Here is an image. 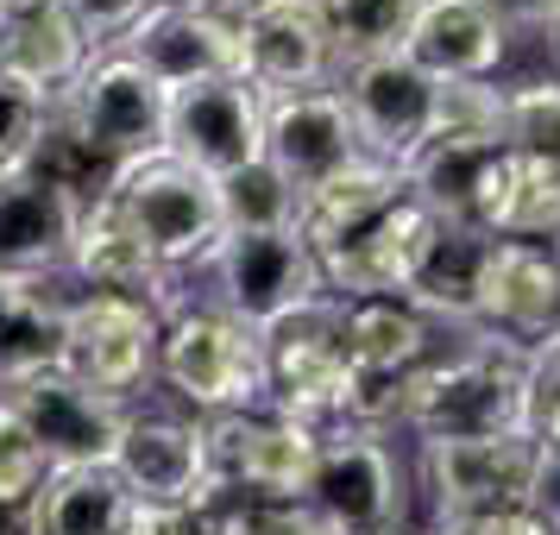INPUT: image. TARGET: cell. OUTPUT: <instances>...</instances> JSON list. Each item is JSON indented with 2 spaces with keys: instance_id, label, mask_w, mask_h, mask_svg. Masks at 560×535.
I'll return each instance as SVG.
<instances>
[{
  "instance_id": "cell-1",
  "label": "cell",
  "mask_w": 560,
  "mask_h": 535,
  "mask_svg": "<svg viewBox=\"0 0 560 535\" xmlns=\"http://www.w3.org/2000/svg\"><path fill=\"white\" fill-rule=\"evenodd\" d=\"M416 441H472V434H535L529 429V347L472 328V347L454 359H429L404 379L397 404Z\"/></svg>"
},
{
  "instance_id": "cell-2",
  "label": "cell",
  "mask_w": 560,
  "mask_h": 535,
  "mask_svg": "<svg viewBox=\"0 0 560 535\" xmlns=\"http://www.w3.org/2000/svg\"><path fill=\"white\" fill-rule=\"evenodd\" d=\"M158 384H171V397L196 416H246L271 404V372H265V334L246 328L240 315L214 303H183L164 322V359Z\"/></svg>"
},
{
  "instance_id": "cell-3",
  "label": "cell",
  "mask_w": 560,
  "mask_h": 535,
  "mask_svg": "<svg viewBox=\"0 0 560 535\" xmlns=\"http://www.w3.org/2000/svg\"><path fill=\"white\" fill-rule=\"evenodd\" d=\"M120 214H127L139 240L158 253L164 271H189L221 253L228 240V214H221V183L202 177L196 164H183L171 152H152V158H132L120 164V177L107 189Z\"/></svg>"
},
{
  "instance_id": "cell-4",
  "label": "cell",
  "mask_w": 560,
  "mask_h": 535,
  "mask_svg": "<svg viewBox=\"0 0 560 535\" xmlns=\"http://www.w3.org/2000/svg\"><path fill=\"white\" fill-rule=\"evenodd\" d=\"M265 372H271V404L265 409L296 416L308 429L353 422L359 372L347 359V303L322 296V303L296 309L290 322H278L265 334Z\"/></svg>"
},
{
  "instance_id": "cell-5",
  "label": "cell",
  "mask_w": 560,
  "mask_h": 535,
  "mask_svg": "<svg viewBox=\"0 0 560 535\" xmlns=\"http://www.w3.org/2000/svg\"><path fill=\"white\" fill-rule=\"evenodd\" d=\"M208 441H214L221 504H308L322 429L278 409H246V416H214Z\"/></svg>"
},
{
  "instance_id": "cell-6",
  "label": "cell",
  "mask_w": 560,
  "mask_h": 535,
  "mask_svg": "<svg viewBox=\"0 0 560 535\" xmlns=\"http://www.w3.org/2000/svg\"><path fill=\"white\" fill-rule=\"evenodd\" d=\"M208 283H214L208 303L240 315L258 334H271L296 309L328 296L322 258H315L303 233H228L221 253L208 258Z\"/></svg>"
},
{
  "instance_id": "cell-7",
  "label": "cell",
  "mask_w": 560,
  "mask_h": 535,
  "mask_svg": "<svg viewBox=\"0 0 560 535\" xmlns=\"http://www.w3.org/2000/svg\"><path fill=\"white\" fill-rule=\"evenodd\" d=\"M308 504L322 510L340 535L404 530L409 485H404V460L390 447V434L365 429V422H334V429H322V466H315Z\"/></svg>"
},
{
  "instance_id": "cell-8",
  "label": "cell",
  "mask_w": 560,
  "mask_h": 535,
  "mask_svg": "<svg viewBox=\"0 0 560 535\" xmlns=\"http://www.w3.org/2000/svg\"><path fill=\"white\" fill-rule=\"evenodd\" d=\"M164 359V315L132 296H102L82 290L70 296V328H63V372L95 384L120 404H139V391L158 384Z\"/></svg>"
},
{
  "instance_id": "cell-9",
  "label": "cell",
  "mask_w": 560,
  "mask_h": 535,
  "mask_svg": "<svg viewBox=\"0 0 560 535\" xmlns=\"http://www.w3.org/2000/svg\"><path fill=\"white\" fill-rule=\"evenodd\" d=\"M334 89L347 95V114H353L365 158L409 171V164L434 146L441 82H434L409 51L365 57V63H340V82H334Z\"/></svg>"
},
{
  "instance_id": "cell-10",
  "label": "cell",
  "mask_w": 560,
  "mask_h": 535,
  "mask_svg": "<svg viewBox=\"0 0 560 535\" xmlns=\"http://www.w3.org/2000/svg\"><path fill=\"white\" fill-rule=\"evenodd\" d=\"M114 473L132 485V498L145 510H221L208 416L132 409L127 434L114 447Z\"/></svg>"
},
{
  "instance_id": "cell-11",
  "label": "cell",
  "mask_w": 560,
  "mask_h": 535,
  "mask_svg": "<svg viewBox=\"0 0 560 535\" xmlns=\"http://www.w3.org/2000/svg\"><path fill=\"white\" fill-rule=\"evenodd\" d=\"M541 434H472V441H422V491L441 530L485 510H529Z\"/></svg>"
},
{
  "instance_id": "cell-12",
  "label": "cell",
  "mask_w": 560,
  "mask_h": 535,
  "mask_svg": "<svg viewBox=\"0 0 560 535\" xmlns=\"http://www.w3.org/2000/svg\"><path fill=\"white\" fill-rule=\"evenodd\" d=\"M63 114L82 127V139L107 158V164H132V158L164 152V127H171V89L132 63L127 51L102 45L82 82L63 95Z\"/></svg>"
},
{
  "instance_id": "cell-13",
  "label": "cell",
  "mask_w": 560,
  "mask_h": 535,
  "mask_svg": "<svg viewBox=\"0 0 560 535\" xmlns=\"http://www.w3.org/2000/svg\"><path fill=\"white\" fill-rule=\"evenodd\" d=\"M7 404L26 422L32 441L45 447L51 473H70V466H114V447H120L132 409H139V404H120V397L95 391V384H82L77 372H63V365H51V372H38V379H26V384H13Z\"/></svg>"
},
{
  "instance_id": "cell-14",
  "label": "cell",
  "mask_w": 560,
  "mask_h": 535,
  "mask_svg": "<svg viewBox=\"0 0 560 535\" xmlns=\"http://www.w3.org/2000/svg\"><path fill=\"white\" fill-rule=\"evenodd\" d=\"M164 152L196 164L202 177H233L265 158V95L246 77H214L171 95Z\"/></svg>"
},
{
  "instance_id": "cell-15",
  "label": "cell",
  "mask_w": 560,
  "mask_h": 535,
  "mask_svg": "<svg viewBox=\"0 0 560 535\" xmlns=\"http://www.w3.org/2000/svg\"><path fill=\"white\" fill-rule=\"evenodd\" d=\"M434 233H441V214H434L422 196H404V202L378 214L365 233L340 240L334 253H322V283L340 303H372V296H409V283L429 258Z\"/></svg>"
},
{
  "instance_id": "cell-16",
  "label": "cell",
  "mask_w": 560,
  "mask_h": 535,
  "mask_svg": "<svg viewBox=\"0 0 560 535\" xmlns=\"http://www.w3.org/2000/svg\"><path fill=\"white\" fill-rule=\"evenodd\" d=\"M409 189L447 221L498 240L510 189H516V152L498 139H434L429 152L409 164Z\"/></svg>"
},
{
  "instance_id": "cell-17",
  "label": "cell",
  "mask_w": 560,
  "mask_h": 535,
  "mask_svg": "<svg viewBox=\"0 0 560 535\" xmlns=\"http://www.w3.org/2000/svg\"><path fill=\"white\" fill-rule=\"evenodd\" d=\"M233 26H240V77L253 82L265 102L322 89L328 70L340 63L328 20H322V0H265Z\"/></svg>"
},
{
  "instance_id": "cell-18",
  "label": "cell",
  "mask_w": 560,
  "mask_h": 535,
  "mask_svg": "<svg viewBox=\"0 0 560 535\" xmlns=\"http://www.w3.org/2000/svg\"><path fill=\"white\" fill-rule=\"evenodd\" d=\"M114 51L145 63L171 95L214 77H240V26L202 0H158Z\"/></svg>"
},
{
  "instance_id": "cell-19",
  "label": "cell",
  "mask_w": 560,
  "mask_h": 535,
  "mask_svg": "<svg viewBox=\"0 0 560 535\" xmlns=\"http://www.w3.org/2000/svg\"><path fill=\"white\" fill-rule=\"evenodd\" d=\"M472 315L485 334H498L510 347H541L555 334L560 315V258L555 246H529V240H491L479 265V290H472Z\"/></svg>"
},
{
  "instance_id": "cell-20",
  "label": "cell",
  "mask_w": 560,
  "mask_h": 535,
  "mask_svg": "<svg viewBox=\"0 0 560 535\" xmlns=\"http://www.w3.org/2000/svg\"><path fill=\"white\" fill-rule=\"evenodd\" d=\"M265 158L296 183V196L322 189L347 164H359L365 146H359V127L347 114V95L334 82H322V89H303V95L265 102Z\"/></svg>"
},
{
  "instance_id": "cell-21",
  "label": "cell",
  "mask_w": 560,
  "mask_h": 535,
  "mask_svg": "<svg viewBox=\"0 0 560 535\" xmlns=\"http://www.w3.org/2000/svg\"><path fill=\"white\" fill-rule=\"evenodd\" d=\"M82 208H89L82 196H70L32 164L0 171V271L63 278L82 233Z\"/></svg>"
},
{
  "instance_id": "cell-22",
  "label": "cell",
  "mask_w": 560,
  "mask_h": 535,
  "mask_svg": "<svg viewBox=\"0 0 560 535\" xmlns=\"http://www.w3.org/2000/svg\"><path fill=\"white\" fill-rule=\"evenodd\" d=\"M70 278L82 290H102V296H132V303H152L164 322L183 309L177 296V271H164L158 253L139 240L120 202L114 196H95L82 208V233H77V253H70Z\"/></svg>"
},
{
  "instance_id": "cell-23",
  "label": "cell",
  "mask_w": 560,
  "mask_h": 535,
  "mask_svg": "<svg viewBox=\"0 0 560 535\" xmlns=\"http://www.w3.org/2000/svg\"><path fill=\"white\" fill-rule=\"evenodd\" d=\"M504 38L510 26L485 0H422L416 32H409V57L434 82H485L504 63Z\"/></svg>"
},
{
  "instance_id": "cell-24",
  "label": "cell",
  "mask_w": 560,
  "mask_h": 535,
  "mask_svg": "<svg viewBox=\"0 0 560 535\" xmlns=\"http://www.w3.org/2000/svg\"><path fill=\"white\" fill-rule=\"evenodd\" d=\"M63 328H70V296L57 290V278L0 271V397L63 365Z\"/></svg>"
},
{
  "instance_id": "cell-25",
  "label": "cell",
  "mask_w": 560,
  "mask_h": 535,
  "mask_svg": "<svg viewBox=\"0 0 560 535\" xmlns=\"http://www.w3.org/2000/svg\"><path fill=\"white\" fill-rule=\"evenodd\" d=\"M95 38L63 13V7H38V13H20V20H0V77L26 82L38 95L63 102L82 82V70L95 63Z\"/></svg>"
},
{
  "instance_id": "cell-26",
  "label": "cell",
  "mask_w": 560,
  "mask_h": 535,
  "mask_svg": "<svg viewBox=\"0 0 560 535\" xmlns=\"http://www.w3.org/2000/svg\"><path fill=\"white\" fill-rule=\"evenodd\" d=\"M404 196H416V189H409V171L378 164V158H359V164H347L340 177H328L322 189H308L303 196L296 233H303L308 246H315V258H322V253H334L340 240L365 233L378 214H390Z\"/></svg>"
},
{
  "instance_id": "cell-27",
  "label": "cell",
  "mask_w": 560,
  "mask_h": 535,
  "mask_svg": "<svg viewBox=\"0 0 560 535\" xmlns=\"http://www.w3.org/2000/svg\"><path fill=\"white\" fill-rule=\"evenodd\" d=\"M139 498L114 466H70L51 473L26 510V535H132Z\"/></svg>"
},
{
  "instance_id": "cell-28",
  "label": "cell",
  "mask_w": 560,
  "mask_h": 535,
  "mask_svg": "<svg viewBox=\"0 0 560 535\" xmlns=\"http://www.w3.org/2000/svg\"><path fill=\"white\" fill-rule=\"evenodd\" d=\"M429 315L404 296L347 303V359L365 384H404L429 365Z\"/></svg>"
},
{
  "instance_id": "cell-29",
  "label": "cell",
  "mask_w": 560,
  "mask_h": 535,
  "mask_svg": "<svg viewBox=\"0 0 560 535\" xmlns=\"http://www.w3.org/2000/svg\"><path fill=\"white\" fill-rule=\"evenodd\" d=\"M422 0H322L334 57L340 63H365V57H397L409 51Z\"/></svg>"
},
{
  "instance_id": "cell-30",
  "label": "cell",
  "mask_w": 560,
  "mask_h": 535,
  "mask_svg": "<svg viewBox=\"0 0 560 535\" xmlns=\"http://www.w3.org/2000/svg\"><path fill=\"white\" fill-rule=\"evenodd\" d=\"M221 214H228V233H296L303 196L271 158H258L246 171L221 177Z\"/></svg>"
},
{
  "instance_id": "cell-31",
  "label": "cell",
  "mask_w": 560,
  "mask_h": 535,
  "mask_svg": "<svg viewBox=\"0 0 560 535\" xmlns=\"http://www.w3.org/2000/svg\"><path fill=\"white\" fill-rule=\"evenodd\" d=\"M498 240H529V246L560 240V164H541V158L516 152V189H510Z\"/></svg>"
},
{
  "instance_id": "cell-32",
  "label": "cell",
  "mask_w": 560,
  "mask_h": 535,
  "mask_svg": "<svg viewBox=\"0 0 560 535\" xmlns=\"http://www.w3.org/2000/svg\"><path fill=\"white\" fill-rule=\"evenodd\" d=\"M504 146L541 164H560V82H516L504 102Z\"/></svg>"
},
{
  "instance_id": "cell-33",
  "label": "cell",
  "mask_w": 560,
  "mask_h": 535,
  "mask_svg": "<svg viewBox=\"0 0 560 535\" xmlns=\"http://www.w3.org/2000/svg\"><path fill=\"white\" fill-rule=\"evenodd\" d=\"M45 479H51L45 447L32 441L26 422L13 416V404L0 397V510H20V516H26L32 498L45 491Z\"/></svg>"
},
{
  "instance_id": "cell-34",
  "label": "cell",
  "mask_w": 560,
  "mask_h": 535,
  "mask_svg": "<svg viewBox=\"0 0 560 535\" xmlns=\"http://www.w3.org/2000/svg\"><path fill=\"white\" fill-rule=\"evenodd\" d=\"M504 102L510 89H491V82H441L434 139H498L504 146Z\"/></svg>"
},
{
  "instance_id": "cell-35",
  "label": "cell",
  "mask_w": 560,
  "mask_h": 535,
  "mask_svg": "<svg viewBox=\"0 0 560 535\" xmlns=\"http://www.w3.org/2000/svg\"><path fill=\"white\" fill-rule=\"evenodd\" d=\"M51 95H38V89H26V82L0 77V171H20L32 158V146H38V132H45V120H51Z\"/></svg>"
},
{
  "instance_id": "cell-36",
  "label": "cell",
  "mask_w": 560,
  "mask_h": 535,
  "mask_svg": "<svg viewBox=\"0 0 560 535\" xmlns=\"http://www.w3.org/2000/svg\"><path fill=\"white\" fill-rule=\"evenodd\" d=\"M529 429L560 447V340H541L529 353Z\"/></svg>"
},
{
  "instance_id": "cell-37",
  "label": "cell",
  "mask_w": 560,
  "mask_h": 535,
  "mask_svg": "<svg viewBox=\"0 0 560 535\" xmlns=\"http://www.w3.org/2000/svg\"><path fill=\"white\" fill-rule=\"evenodd\" d=\"M57 7H63V13L95 38V45H120V38H127V32L158 7V0H57Z\"/></svg>"
},
{
  "instance_id": "cell-38",
  "label": "cell",
  "mask_w": 560,
  "mask_h": 535,
  "mask_svg": "<svg viewBox=\"0 0 560 535\" xmlns=\"http://www.w3.org/2000/svg\"><path fill=\"white\" fill-rule=\"evenodd\" d=\"M246 535H340L315 504H233Z\"/></svg>"
},
{
  "instance_id": "cell-39",
  "label": "cell",
  "mask_w": 560,
  "mask_h": 535,
  "mask_svg": "<svg viewBox=\"0 0 560 535\" xmlns=\"http://www.w3.org/2000/svg\"><path fill=\"white\" fill-rule=\"evenodd\" d=\"M132 535H221V510H145L139 504Z\"/></svg>"
},
{
  "instance_id": "cell-40",
  "label": "cell",
  "mask_w": 560,
  "mask_h": 535,
  "mask_svg": "<svg viewBox=\"0 0 560 535\" xmlns=\"http://www.w3.org/2000/svg\"><path fill=\"white\" fill-rule=\"evenodd\" d=\"M441 535H555L535 510H485V516H466V523H447Z\"/></svg>"
},
{
  "instance_id": "cell-41",
  "label": "cell",
  "mask_w": 560,
  "mask_h": 535,
  "mask_svg": "<svg viewBox=\"0 0 560 535\" xmlns=\"http://www.w3.org/2000/svg\"><path fill=\"white\" fill-rule=\"evenodd\" d=\"M529 510L560 535V447L541 441V466H535V491H529Z\"/></svg>"
},
{
  "instance_id": "cell-42",
  "label": "cell",
  "mask_w": 560,
  "mask_h": 535,
  "mask_svg": "<svg viewBox=\"0 0 560 535\" xmlns=\"http://www.w3.org/2000/svg\"><path fill=\"white\" fill-rule=\"evenodd\" d=\"M504 26H555L560 0H485Z\"/></svg>"
},
{
  "instance_id": "cell-43",
  "label": "cell",
  "mask_w": 560,
  "mask_h": 535,
  "mask_svg": "<svg viewBox=\"0 0 560 535\" xmlns=\"http://www.w3.org/2000/svg\"><path fill=\"white\" fill-rule=\"evenodd\" d=\"M202 7H214V13H228V20H246L253 7H265V0H202Z\"/></svg>"
},
{
  "instance_id": "cell-44",
  "label": "cell",
  "mask_w": 560,
  "mask_h": 535,
  "mask_svg": "<svg viewBox=\"0 0 560 535\" xmlns=\"http://www.w3.org/2000/svg\"><path fill=\"white\" fill-rule=\"evenodd\" d=\"M38 7H51V0H0V20H20V13H38Z\"/></svg>"
},
{
  "instance_id": "cell-45",
  "label": "cell",
  "mask_w": 560,
  "mask_h": 535,
  "mask_svg": "<svg viewBox=\"0 0 560 535\" xmlns=\"http://www.w3.org/2000/svg\"><path fill=\"white\" fill-rule=\"evenodd\" d=\"M221 535H246V530H240V510H233V504H221Z\"/></svg>"
},
{
  "instance_id": "cell-46",
  "label": "cell",
  "mask_w": 560,
  "mask_h": 535,
  "mask_svg": "<svg viewBox=\"0 0 560 535\" xmlns=\"http://www.w3.org/2000/svg\"><path fill=\"white\" fill-rule=\"evenodd\" d=\"M548 32H555V51H560V13H555V26H548Z\"/></svg>"
},
{
  "instance_id": "cell-47",
  "label": "cell",
  "mask_w": 560,
  "mask_h": 535,
  "mask_svg": "<svg viewBox=\"0 0 560 535\" xmlns=\"http://www.w3.org/2000/svg\"><path fill=\"white\" fill-rule=\"evenodd\" d=\"M548 340H560V315H555V334H548Z\"/></svg>"
},
{
  "instance_id": "cell-48",
  "label": "cell",
  "mask_w": 560,
  "mask_h": 535,
  "mask_svg": "<svg viewBox=\"0 0 560 535\" xmlns=\"http://www.w3.org/2000/svg\"><path fill=\"white\" fill-rule=\"evenodd\" d=\"M555 258H560V240H555Z\"/></svg>"
},
{
  "instance_id": "cell-49",
  "label": "cell",
  "mask_w": 560,
  "mask_h": 535,
  "mask_svg": "<svg viewBox=\"0 0 560 535\" xmlns=\"http://www.w3.org/2000/svg\"><path fill=\"white\" fill-rule=\"evenodd\" d=\"M390 535H409V530H390Z\"/></svg>"
}]
</instances>
